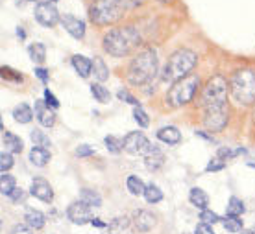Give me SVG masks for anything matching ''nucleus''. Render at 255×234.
Instances as JSON below:
<instances>
[{
	"label": "nucleus",
	"mask_w": 255,
	"mask_h": 234,
	"mask_svg": "<svg viewBox=\"0 0 255 234\" xmlns=\"http://www.w3.org/2000/svg\"><path fill=\"white\" fill-rule=\"evenodd\" d=\"M140 43V33L135 26H124V28H113L104 35L102 46L109 56L124 57L129 52L137 48Z\"/></svg>",
	"instance_id": "nucleus-1"
},
{
	"label": "nucleus",
	"mask_w": 255,
	"mask_h": 234,
	"mask_svg": "<svg viewBox=\"0 0 255 234\" xmlns=\"http://www.w3.org/2000/svg\"><path fill=\"white\" fill-rule=\"evenodd\" d=\"M157 67H159L157 52L153 48H142L128 67V81L135 87H142L155 78Z\"/></svg>",
	"instance_id": "nucleus-2"
},
{
	"label": "nucleus",
	"mask_w": 255,
	"mask_h": 234,
	"mask_svg": "<svg viewBox=\"0 0 255 234\" xmlns=\"http://www.w3.org/2000/svg\"><path fill=\"white\" fill-rule=\"evenodd\" d=\"M230 94L239 105L255 103V72L250 69L235 70L230 79Z\"/></svg>",
	"instance_id": "nucleus-3"
},
{
	"label": "nucleus",
	"mask_w": 255,
	"mask_h": 234,
	"mask_svg": "<svg viewBox=\"0 0 255 234\" xmlns=\"http://www.w3.org/2000/svg\"><path fill=\"white\" fill-rule=\"evenodd\" d=\"M126 11L122 0H95L89 7V19L96 26H109L122 19Z\"/></svg>",
	"instance_id": "nucleus-4"
},
{
	"label": "nucleus",
	"mask_w": 255,
	"mask_h": 234,
	"mask_svg": "<svg viewBox=\"0 0 255 234\" xmlns=\"http://www.w3.org/2000/svg\"><path fill=\"white\" fill-rule=\"evenodd\" d=\"M198 57L196 54L189 48H179L170 56L168 63L165 67V74H163V79L165 81H178L181 78H185L191 74V70L196 67Z\"/></svg>",
	"instance_id": "nucleus-5"
},
{
	"label": "nucleus",
	"mask_w": 255,
	"mask_h": 234,
	"mask_svg": "<svg viewBox=\"0 0 255 234\" xmlns=\"http://www.w3.org/2000/svg\"><path fill=\"white\" fill-rule=\"evenodd\" d=\"M198 85H200V78L194 76V74H189V76L181 78L172 85V89L168 90L166 94V101L172 105V107H183L189 101L194 98L198 90Z\"/></svg>",
	"instance_id": "nucleus-6"
},
{
	"label": "nucleus",
	"mask_w": 255,
	"mask_h": 234,
	"mask_svg": "<svg viewBox=\"0 0 255 234\" xmlns=\"http://www.w3.org/2000/svg\"><path fill=\"white\" fill-rule=\"evenodd\" d=\"M228 90H230V83H228L226 78L220 76V74L213 76L204 87V92H202V107L207 109L226 105Z\"/></svg>",
	"instance_id": "nucleus-7"
},
{
	"label": "nucleus",
	"mask_w": 255,
	"mask_h": 234,
	"mask_svg": "<svg viewBox=\"0 0 255 234\" xmlns=\"http://www.w3.org/2000/svg\"><path fill=\"white\" fill-rule=\"evenodd\" d=\"M122 148L131 155H146L148 150L152 148V142L146 139V135L140 131H131L122 139Z\"/></svg>",
	"instance_id": "nucleus-8"
},
{
	"label": "nucleus",
	"mask_w": 255,
	"mask_h": 234,
	"mask_svg": "<svg viewBox=\"0 0 255 234\" xmlns=\"http://www.w3.org/2000/svg\"><path fill=\"white\" fill-rule=\"evenodd\" d=\"M228 105L204 109V124L211 131H222L228 124Z\"/></svg>",
	"instance_id": "nucleus-9"
},
{
	"label": "nucleus",
	"mask_w": 255,
	"mask_h": 234,
	"mask_svg": "<svg viewBox=\"0 0 255 234\" xmlns=\"http://www.w3.org/2000/svg\"><path fill=\"white\" fill-rule=\"evenodd\" d=\"M35 20L45 28H54L58 22H61V17L52 2H39L35 6Z\"/></svg>",
	"instance_id": "nucleus-10"
},
{
	"label": "nucleus",
	"mask_w": 255,
	"mask_h": 234,
	"mask_svg": "<svg viewBox=\"0 0 255 234\" xmlns=\"http://www.w3.org/2000/svg\"><path fill=\"white\" fill-rule=\"evenodd\" d=\"M67 216L72 223L76 225H83V223H91L93 216H91V207H87L85 203L82 201H74L67 209Z\"/></svg>",
	"instance_id": "nucleus-11"
},
{
	"label": "nucleus",
	"mask_w": 255,
	"mask_h": 234,
	"mask_svg": "<svg viewBox=\"0 0 255 234\" xmlns=\"http://www.w3.org/2000/svg\"><path fill=\"white\" fill-rule=\"evenodd\" d=\"M30 194H32L33 197L41 199V201H45V203H52V199H54V192H52L50 183L45 181V179H41V177L33 179L32 181Z\"/></svg>",
	"instance_id": "nucleus-12"
},
{
	"label": "nucleus",
	"mask_w": 255,
	"mask_h": 234,
	"mask_svg": "<svg viewBox=\"0 0 255 234\" xmlns=\"http://www.w3.org/2000/svg\"><path fill=\"white\" fill-rule=\"evenodd\" d=\"M61 26L74 39H83V35H85V22L72 17V15H63L61 17Z\"/></svg>",
	"instance_id": "nucleus-13"
},
{
	"label": "nucleus",
	"mask_w": 255,
	"mask_h": 234,
	"mask_svg": "<svg viewBox=\"0 0 255 234\" xmlns=\"http://www.w3.org/2000/svg\"><path fill=\"white\" fill-rule=\"evenodd\" d=\"M35 116H37L39 124L45 127H52L56 124V114H54V111L46 105V101H43V100L35 101Z\"/></svg>",
	"instance_id": "nucleus-14"
},
{
	"label": "nucleus",
	"mask_w": 255,
	"mask_h": 234,
	"mask_svg": "<svg viewBox=\"0 0 255 234\" xmlns=\"http://www.w3.org/2000/svg\"><path fill=\"white\" fill-rule=\"evenodd\" d=\"M163 164H165V153L161 152L157 146H152L144 155V166L150 171H157Z\"/></svg>",
	"instance_id": "nucleus-15"
},
{
	"label": "nucleus",
	"mask_w": 255,
	"mask_h": 234,
	"mask_svg": "<svg viewBox=\"0 0 255 234\" xmlns=\"http://www.w3.org/2000/svg\"><path fill=\"white\" fill-rule=\"evenodd\" d=\"M133 220H135V227L139 229V231H142V233L150 231L155 225V216L152 212H148V210H137Z\"/></svg>",
	"instance_id": "nucleus-16"
},
{
	"label": "nucleus",
	"mask_w": 255,
	"mask_h": 234,
	"mask_svg": "<svg viewBox=\"0 0 255 234\" xmlns=\"http://www.w3.org/2000/svg\"><path fill=\"white\" fill-rule=\"evenodd\" d=\"M157 139H159L161 142L168 144V146H174V144H178L179 140H181V133H179L178 127L165 126V127H161L159 131H157Z\"/></svg>",
	"instance_id": "nucleus-17"
},
{
	"label": "nucleus",
	"mask_w": 255,
	"mask_h": 234,
	"mask_svg": "<svg viewBox=\"0 0 255 234\" xmlns=\"http://www.w3.org/2000/svg\"><path fill=\"white\" fill-rule=\"evenodd\" d=\"M72 67H74V70H76L78 74L82 78H87L93 72V61L91 59H87L85 56H72Z\"/></svg>",
	"instance_id": "nucleus-18"
},
{
	"label": "nucleus",
	"mask_w": 255,
	"mask_h": 234,
	"mask_svg": "<svg viewBox=\"0 0 255 234\" xmlns=\"http://www.w3.org/2000/svg\"><path fill=\"white\" fill-rule=\"evenodd\" d=\"M48 160H50V152L45 150V148L33 146L32 152H30V162L33 166H37V168H43V166L48 164Z\"/></svg>",
	"instance_id": "nucleus-19"
},
{
	"label": "nucleus",
	"mask_w": 255,
	"mask_h": 234,
	"mask_svg": "<svg viewBox=\"0 0 255 234\" xmlns=\"http://www.w3.org/2000/svg\"><path fill=\"white\" fill-rule=\"evenodd\" d=\"M24 220H26V225L32 229H43L45 227V214L41 212V210H35V209H28L24 214Z\"/></svg>",
	"instance_id": "nucleus-20"
},
{
	"label": "nucleus",
	"mask_w": 255,
	"mask_h": 234,
	"mask_svg": "<svg viewBox=\"0 0 255 234\" xmlns=\"http://www.w3.org/2000/svg\"><path fill=\"white\" fill-rule=\"evenodd\" d=\"M2 142H4V146H6L7 153H20L22 152V148H24L22 139H19L17 135H13V133H7V131H4Z\"/></svg>",
	"instance_id": "nucleus-21"
},
{
	"label": "nucleus",
	"mask_w": 255,
	"mask_h": 234,
	"mask_svg": "<svg viewBox=\"0 0 255 234\" xmlns=\"http://www.w3.org/2000/svg\"><path fill=\"white\" fill-rule=\"evenodd\" d=\"M13 118H15V122H19V124H28V122H32V118H33L32 107L26 105V103L17 105V107L13 109Z\"/></svg>",
	"instance_id": "nucleus-22"
},
{
	"label": "nucleus",
	"mask_w": 255,
	"mask_h": 234,
	"mask_svg": "<svg viewBox=\"0 0 255 234\" xmlns=\"http://www.w3.org/2000/svg\"><path fill=\"white\" fill-rule=\"evenodd\" d=\"M80 201L85 203L87 207H100V205H102V197H100V194L95 192V190L83 188L82 192H80Z\"/></svg>",
	"instance_id": "nucleus-23"
},
{
	"label": "nucleus",
	"mask_w": 255,
	"mask_h": 234,
	"mask_svg": "<svg viewBox=\"0 0 255 234\" xmlns=\"http://www.w3.org/2000/svg\"><path fill=\"white\" fill-rule=\"evenodd\" d=\"M189 199H191V203L196 207V209H202V210H205L207 203H209V197H207V194H205L202 188H191V192H189Z\"/></svg>",
	"instance_id": "nucleus-24"
},
{
	"label": "nucleus",
	"mask_w": 255,
	"mask_h": 234,
	"mask_svg": "<svg viewBox=\"0 0 255 234\" xmlns=\"http://www.w3.org/2000/svg\"><path fill=\"white\" fill-rule=\"evenodd\" d=\"M93 76H95L96 81H106L109 78V69L106 67L102 57H95V61H93Z\"/></svg>",
	"instance_id": "nucleus-25"
},
{
	"label": "nucleus",
	"mask_w": 255,
	"mask_h": 234,
	"mask_svg": "<svg viewBox=\"0 0 255 234\" xmlns=\"http://www.w3.org/2000/svg\"><path fill=\"white\" fill-rule=\"evenodd\" d=\"M28 54H30V57H32L33 63H45L46 59V48L43 43H33V45L28 46Z\"/></svg>",
	"instance_id": "nucleus-26"
},
{
	"label": "nucleus",
	"mask_w": 255,
	"mask_h": 234,
	"mask_svg": "<svg viewBox=\"0 0 255 234\" xmlns=\"http://www.w3.org/2000/svg\"><path fill=\"white\" fill-rule=\"evenodd\" d=\"M126 186H128V190L133 194V196H144V190H146V186H144V183H142L137 175H129V177L126 179Z\"/></svg>",
	"instance_id": "nucleus-27"
},
{
	"label": "nucleus",
	"mask_w": 255,
	"mask_h": 234,
	"mask_svg": "<svg viewBox=\"0 0 255 234\" xmlns=\"http://www.w3.org/2000/svg\"><path fill=\"white\" fill-rule=\"evenodd\" d=\"M91 94L95 96V100L100 101V103H109V100H111L109 90L106 89V87H102L100 83H93V85H91Z\"/></svg>",
	"instance_id": "nucleus-28"
},
{
	"label": "nucleus",
	"mask_w": 255,
	"mask_h": 234,
	"mask_svg": "<svg viewBox=\"0 0 255 234\" xmlns=\"http://www.w3.org/2000/svg\"><path fill=\"white\" fill-rule=\"evenodd\" d=\"M244 212V203L239 199V197H230V201H228V209H226V214L228 216H239Z\"/></svg>",
	"instance_id": "nucleus-29"
},
{
	"label": "nucleus",
	"mask_w": 255,
	"mask_h": 234,
	"mask_svg": "<svg viewBox=\"0 0 255 234\" xmlns=\"http://www.w3.org/2000/svg\"><path fill=\"white\" fill-rule=\"evenodd\" d=\"M15 188H17V186H15V177H13V175H7V173H2V177H0V190H2V194L9 197Z\"/></svg>",
	"instance_id": "nucleus-30"
},
{
	"label": "nucleus",
	"mask_w": 255,
	"mask_h": 234,
	"mask_svg": "<svg viewBox=\"0 0 255 234\" xmlns=\"http://www.w3.org/2000/svg\"><path fill=\"white\" fill-rule=\"evenodd\" d=\"M144 197H146L148 203H159L163 199V192L157 184H148L146 190H144Z\"/></svg>",
	"instance_id": "nucleus-31"
},
{
	"label": "nucleus",
	"mask_w": 255,
	"mask_h": 234,
	"mask_svg": "<svg viewBox=\"0 0 255 234\" xmlns=\"http://www.w3.org/2000/svg\"><path fill=\"white\" fill-rule=\"evenodd\" d=\"M30 137H32L33 144L37 146V148H45V150H48V148L52 146L50 139H48V137H46L41 129H33L32 133H30Z\"/></svg>",
	"instance_id": "nucleus-32"
},
{
	"label": "nucleus",
	"mask_w": 255,
	"mask_h": 234,
	"mask_svg": "<svg viewBox=\"0 0 255 234\" xmlns=\"http://www.w3.org/2000/svg\"><path fill=\"white\" fill-rule=\"evenodd\" d=\"M222 225L230 233H241L243 231V220H239L237 216H228L226 220H222Z\"/></svg>",
	"instance_id": "nucleus-33"
},
{
	"label": "nucleus",
	"mask_w": 255,
	"mask_h": 234,
	"mask_svg": "<svg viewBox=\"0 0 255 234\" xmlns=\"http://www.w3.org/2000/svg\"><path fill=\"white\" fill-rule=\"evenodd\" d=\"M104 142H106V148H108L111 153H121V150H124V148H122V140L113 137V135H108V137L104 139Z\"/></svg>",
	"instance_id": "nucleus-34"
},
{
	"label": "nucleus",
	"mask_w": 255,
	"mask_h": 234,
	"mask_svg": "<svg viewBox=\"0 0 255 234\" xmlns=\"http://www.w3.org/2000/svg\"><path fill=\"white\" fill-rule=\"evenodd\" d=\"M133 116H135V122H137L140 127H148V126H150V118H148V114L144 113V109H142V107H135Z\"/></svg>",
	"instance_id": "nucleus-35"
},
{
	"label": "nucleus",
	"mask_w": 255,
	"mask_h": 234,
	"mask_svg": "<svg viewBox=\"0 0 255 234\" xmlns=\"http://www.w3.org/2000/svg\"><path fill=\"white\" fill-rule=\"evenodd\" d=\"M11 168H13V157H11V153L2 152V155H0V170H2V173L9 171Z\"/></svg>",
	"instance_id": "nucleus-36"
},
{
	"label": "nucleus",
	"mask_w": 255,
	"mask_h": 234,
	"mask_svg": "<svg viewBox=\"0 0 255 234\" xmlns=\"http://www.w3.org/2000/svg\"><path fill=\"white\" fill-rule=\"evenodd\" d=\"M2 78H4L6 81H15V83L22 81V76L17 74V72L13 69H9V67H2Z\"/></svg>",
	"instance_id": "nucleus-37"
},
{
	"label": "nucleus",
	"mask_w": 255,
	"mask_h": 234,
	"mask_svg": "<svg viewBox=\"0 0 255 234\" xmlns=\"http://www.w3.org/2000/svg\"><path fill=\"white\" fill-rule=\"evenodd\" d=\"M200 220H202V223H207V225H215L217 222H220V218H218V214H215V212H211V210H202V214H200Z\"/></svg>",
	"instance_id": "nucleus-38"
},
{
	"label": "nucleus",
	"mask_w": 255,
	"mask_h": 234,
	"mask_svg": "<svg viewBox=\"0 0 255 234\" xmlns=\"http://www.w3.org/2000/svg\"><path fill=\"white\" fill-rule=\"evenodd\" d=\"M117 98H119L121 101L131 103V105H135V107H140V105H139V100H137V98H135L133 94H129L128 90H119V92H117Z\"/></svg>",
	"instance_id": "nucleus-39"
},
{
	"label": "nucleus",
	"mask_w": 255,
	"mask_h": 234,
	"mask_svg": "<svg viewBox=\"0 0 255 234\" xmlns=\"http://www.w3.org/2000/svg\"><path fill=\"white\" fill-rule=\"evenodd\" d=\"M235 155H239V152H233V150H230V148H220V150H218V158H220V160H231V158L235 157Z\"/></svg>",
	"instance_id": "nucleus-40"
},
{
	"label": "nucleus",
	"mask_w": 255,
	"mask_h": 234,
	"mask_svg": "<svg viewBox=\"0 0 255 234\" xmlns=\"http://www.w3.org/2000/svg\"><path fill=\"white\" fill-rule=\"evenodd\" d=\"M45 101H46V105H48V107H52V109H58V107H59L58 98H56V96L52 94V92H50L48 89L45 90Z\"/></svg>",
	"instance_id": "nucleus-41"
},
{
	"label": "nucleus",
	"mask_w": 255,
	"mask_h": 234,
	"mask_svg": "<svg viewBox=\"0 0 255 234\" xmlns=\"http://www.w3.org/2000/svg\"><path fill=\"white\" fill-rule=\"evenodd\" d=\"M93 153H95V150H93L91 146H87V144H83V146H80V148H76L78 157H89V155H93Z\"/></svg>",
	"instance_id": "nucleus-42"
},
{
	"label": "nucleus",
	"mask_w": 255,
	"mask_h": 234,
	"mask_svg": "<svg viewBox=\"0 0 255 234\" xmlns=\"http://www.w3.org/2000/svg\"><path fill=\"white\" fill-rule=\"evenodd\" d=\"M224 168V162L220 158H215V160H211L209 164L205 166V171H220Z\"/></svg>",
	"instance_id": "nucleus-43"
},
{
	"label": "nucleus",
	"mask_w": 255,
	"mask_h": 234,
	"mask_svg": "<svg viewBox=\"0 0 255 234\" xmlns=\"http://www.w3.org/2000/svg\"><path fill=\"white\" fill-rule=\"evenodd\" d=\"M194 234H215V233H213L211 225H207V223H198L196 229H194Z\"/></svg>",
	"instance_id": "nucleus-44"
},
{
	"label": "nucleus",
	"mask_w": 255,
	"mask_h": 234,
	"mask_svg": "<svg viewBox=\"0 0 255 234\" xmlns=\"http://www.w3.org/2000/svg\"><path fill=\"white\" fill-rule=\"evenodd\" d=\"M11 234H33V233H32V227H28V225H17V227L13 229Z\"/></svg>",
	"instance_id": "nucleus-45"
},
{
	"label": "nucleus",
	"mask_w": 255,
	"mask_h": 234,
	"mask_svg": "<svg viewBox=\"0 0 255 234\" xmlns=\"http://www.w3.org/2000/svg\"><path fill=\"white\" fill-rule=\"evenodd\" d=\"M9 199H11V201H22V199H24V192H22V190H19V188H15L11 192Z\"/></svg>",
	"instance_id": "nucleus-46"
},
{
	"label": "nucleus",
	"mask_w": 255,
	"mask_h": 234,
	"mask_svg": "<svg viewBox=\"0 0 255 234\" xmlns=\"http://www.w3.org/2000/svg\"><path fill=\"white\" fill-rule=\"evenodd\" d=\"M122 2H124V6H126L128 11H129V9H133V7L140 6L144 0H122Z\"/></svg>",
	"instance_id": "nucleus-47"
},
{
	"label": "nucleus",
	"mask_w": 255,
	"mask_h": 234,
	"mask_svg": "<svg viewBox=\"0 0 255 234\" xmlns=\"http://www.w3.org/2000/svg\"><path fill=\"white\" fill-rule=\"evenodd\" d=\"M35 76H37L43 83H46L48 81V70L46 69H35Z\"/></svg>",
	"instance_id": "nucleus-48"
},
{
	"label": "nucleus",
	"mask_w": 255,
	"mask_h": 234,
	"mask_svg": "<svg viewBox=\"0 0 255 234\" xmlns=\"http://www.w3.org/2000/svg\"><path fill=\"white\" fill-rule=\"evenodd\" d=\"M91 225H95V227H106V223H102L98 218H93V220H91Z\"/></svg>",
	"instance_id": "nucleus-49"
},
{
	"label": "nucleus",
	"mask_w": 255,
	"mask_h": 234,
	"mask_svg": "<svg viewBox=\"0 0 255 234\" xmlns=\"http://www.w3.org/2000/svg\"><path fill=\"white\" fill-rule=\"evenodd\" d=\"M17 35H19L20 39H24L26 37V33H24V30H22V28H19V30H17Z\"/></svg>",
	"instance_id": "nucleus-50"
},
{
	"label": "nucleus",
	"mask_w": 255,
	"mask_h": 234,
	"mask_svg": "<svg viewBox=\"0 0 255 234\" xmlns=\"http://www.w3.org/2000/svg\"><path fill=\"white\" fill-rule=\"evenodd\" d=\"M159 2H163V4H172L174 0H159Z\"/></svg>",
	"instance_id": "nucleus-51"
},
{
	"label": "nucleus",
	"mask_w": 255,
	"mask_h": 234,
	"mask_svg": "<svg viewBox=\"0 0 255 234\" xmlns=\"http://www.w3.org/2000/svg\"><path fill=\"white\" fill-rule=\"evenodd\" d=\"M244 234H255V227L252 229V231H246V233H244Z\"/></svg>",
	"instance_id": "nucleus-52"
},
{
	"label": "nucleus",
	"mask_w": 255,
	"mask_h": 234,
	"mask_svg": "<svg viewBox=\"0 0 255 234\" xmlns=\"http://www.w3.org/2000/svg\"><path fill=\"white\" fill-rule=\"evenodd\" d=\"M28 2H39V0H28Z\"/></svg>",
	"instance_id": "nucleus-53"
},
{
	"label": "nucleus",
	"mask_w": 255,
	"mask_h": 234,
	"mask_svg": "<svg viewBox=\"0 0 255 234\" xmlns=\"http://www.w3.org/2000/svg\"><path fill=\"white\" fill-rule=\"evenodd\" d=\"M50 2H58V0H50Z\"/></svg>",
	"instance_id": "nucleus-54"
}]
</instances>
